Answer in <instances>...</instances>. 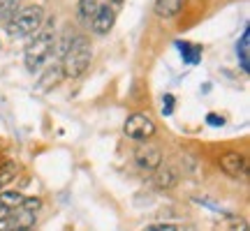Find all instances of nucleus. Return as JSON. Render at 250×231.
<instances>
[{
	"label": "nucleus",
	"mask_w": 250,
	"mask_h": 231,
	"mask_svg": "<svg viewBox=\"0 0 250 231\" xmlns=\"http://www.w3.org/2000/svg\"><path fill=\"white\" fill-rule=\"evenodd\" d=\"M90 58H93V46L83 35H77L65 49L61 60V72L67 79H79L83 72L88 70Z\"/></svg>",
	"instance_id": "nucleus-1"
},
{
	"label": "nucleus",
	"mask_w": 250,
	"mask_h": 231,
	"mask_svg": "<svg viewBox=\"0 0 250 231\" xmlns=\"http://www.w3.org/2000/svg\"><path fill=\"white\" fill-rule=\"evenodd\" d=\"M56 49V33L54 30H37L35 35L30 37V42L26 44V51H23V62H26L28 72H40L42 65L49 60V56L54 54Z\"/></svg>",
	"instance_id": "nucleus-2"
},
{
	"label": "nucleus",
	"mask_w": 250,
	"mask_h": 231,
	"mask_svg": "<svg viewBox=\"0 0 250 231\" xmlns=\"http://www.w3.org/2000/svg\"><path fill=\"white\" fill-rule=\"evenodd\" d=\"M42 23H44V9L40 5H28V7L19 9L17 14L5 23V28H7L9 37H28L35 35L42 28Z\"/></svg>",
	"instance_id": "nucleus-3"
},
{
	"label": "nucleus",
	"mask_w": 250,
	"mask_h": 231,
	"mask_svg": "<svg viewBox=\"0 0 250 231\" xmlns=\"http://www.w3.org/2000/svg\"><path fill=\"white\" fill-rule=\"evenodd\" d=\"M155 123H153V118H148V116L144 114H132L127 116V120H125L123 125V132L127 139H134V141H142L146 143L148 139H151L153 134H155Z\"/></svg>",
	"instance_id": "nucleus-4"
},
{
	"label": "nucleus",
	"mask_w": 250,
	"mask_h": 231,
	"mask_svg": "<svg viewBox=\"0 0 250 231\" xmlns=\"http://www.w3.org/2000/svg\"><path fill=\"white\" fill-rule=\"evenodd\" d=\"M218 167H220V171H225L229 178H246V173H248V160L236 151L223 153L220 160H218Z\"/></svg>",
	"instance_id": "nucleus-5"
},
{
	"label": "nucleus",
	"mask_w": 250,
	"mask_h": 231,
	"mask_svg": "<svg viewBox=\"0 0 250 231\" xmlns=\"http://www.w3.org/2000/svg\"><path fill=\"white\" fill-rule=\"evenodd\" d=\"M134 162L137 167L144 171H155L162 164V153L158 146L153 143H142L137 151H134Z\"/></svg>",
	"instance_id": "nucleus-6"
},
{
	"label": "nucleus",
	"mask_w": 250,
	"mask_h": 231,
	"mask_svg": "<svg viewBox=\"0 0 250 231\" xmlns=\"http://www.w3.org/2000/svg\"><path fill=\"white\" fill-rule=\"evenodd\" d=\"M114 23H116V12H114V7L109 2L107 5H100L95 9L93 19H90V28H93L95 35H107L109 30L114 28Z\"/></svg>",
	"instance_id": "nucleus-7"
},
{
	"label": "nucleus",
	"mask_w": 250,
	"mask_h": 231,
	"mask_svg": "<svg viewBox=\"0 0 250 231\" xmlns=\"http://www.w3.org/2000/svg\"><path fill=\"white\" fill-rule=\"evenodd\" d=\"M153 185L158 190H174L179 185V171L174 169L171 164H160L158 169L153 171Z\"/></svg>",
	"instance_id": "nucleus-8"
},
{
	"label": "nucleus",
	"mask_w": 250,
	"mask_h": 231,
	"mask_svg": "<svg viewBox=\"0 0 250 231\" xmlns=\"http://www.w3.org/2000/svg\"><path fill=\"white\" fill-rule=\"evenodd\" d=\"M183 2H186V0H155V2H153V9H155L158 17L171 19L183 9Z\"/></svg>",
	"instance_id": "nucleus-9"
},
{
	"label": "nucleus",
	"mask_w": 250,
	"mask_h": 231,
	"mask_svg": "<svg viewBox=\"0 0 250 231\" xmlns=\"http://www.w3.org/2000/svg\"><path fill=\"white\" fill-rule=\"evenodd\" d=\"M176 46H179L183 62H188V65H197V62L202 60V46L190 44V42H176Z\"/></svg>",
	"instance_id": "nucleus-10"
},
{
	"label": "nucleus",
	"mask_w": 250,
	"mask_h": 231,
	"mask_svg": "<svg viewBox=\"0 0 250 231\" xmlns=\"http://www.w3.org/2000/svg\"><path fill=\"white\" fill-rule=\"evenodd\" d=\"M248 51H250V33L248 28L243 30L241 39H239V44H236V56H239V62H241V70L248 74L250 72V62H248Z\"/></svg>",
	"instance_id": "nucleus-11"
},
{
	"label": "nucleus",
	"mask_w": 250,
	"mask_h": 231,
	"mask_svg": "<svg viewBox=\"0 0 250 231\" xmlns=\"http://www.w3.org/2000/svg\"><path fill=\"white\" fill-rule=\"evenodd\" d=\"M17 173H19L17 162H5V164L0 167V192H2V190H7L9 183H14Z\"/></svg>",
	"instance_id": "nucleus-12"
},
{
	"label": "nucleus",
	"mask_w": 250,
	"mask_h": 231,
	"mask_svg": "<svg viewBox=\"0 0 250 231\" xmlns=\"http://www.w3.org/2000/svg\"><path fill=\"white\" fill-rule=\"evenodd\" d=\"M21 204H23V196L19 192H14V190H2L0 192V206H5L9 211H17V208H21Z\"/></svg>",
	"instance_id": "nucleus-13"
},
{
	"label": "nucleus",
	"mask_w": 250,
	"mask_h": 231,
	"mask_svg": "<svg viewBox=\"0 0 250 231\" xmlns=\"http://www.w3.org/2000/svg\"><path fill=\"white\" fill-rule=\"evenodd\" d=\"M19 2H21V0H0V23H7L9 19L17 14Z\"/></svg>",
	"instance_id": "nucleus-14"
},
{
	"label": "nucleus",
	"mask_w": 250,
	"mask_h": 231,
	"mask_svg": "<svg viewBox=\"0 0 250 231\" xmlns=\"http://www.w3.org/2000/svg\"><path fill=\"white\" fill-rule=\"evenodd\" d=\"M61 79H62L61 67H54V70H49L44 77H42V81H40V88H42V90L54 88V86H58V83H61Z\"/></svg>",
	"instance_id": "nucleus-15"
},
{
	"label": "nucleus",
	"mask_w": 250,
	"mask_h": 231,
	"mask_svg": "<svg viewBox=\"0 0 250 231\" xmlns=\"http://www.w3.org/2000/svg\"><path fill=\"white\" fill-rule=\"evenodd\" d=\"M100 7L98 0H79V17L81 19H93V14H95V9Z\"/></svg>",
	"instance_id": "nucleus-16"
},
{
	"label": "nucleus",
	"mask_w": 250,
	"mask_h": 231,
	"mask_svg": "<svg viewBox=\"0 0 250 231\" xmlns=\"http://www.w3.org/2000/svg\"><path fill=\"white\" fill-rule=\"evenodd\" d=\"M162 116H171L174 114V95H169V93H167V95H165V97H162Z\"/></svg>",
	"instance_id": "nucleus-17"
},
{
	"label": "nucleus",
	"mask_w": 250,
	"mask_h": 231,
	"mask_svg": "<svg viewBox=\"0 0 250 231\" xmlns=\"http://www.w3.org/2000/svg\"><path fill=\"white\" fill-rule=\"evenodd\" d=\"M40 206H42V204H40V199H37V196H28V199H23L21 208H23V211H28V213H35Z\"/></svg>",
	"instance_id": "nucleus-18"
},
{
	"label": "nucleus",
	"mask_w": 250,
	"mask_h": 231,
	"mask_svg": "<svg viewBox=\"0 0 250 231\" xmlns=\"http://www.w3.org/2000/svg\"><path fill=\"white\" fill-rule=\"evenodd\" d=\"M142 231H179V227H176V224H169V222H160V224H148V227Z\"/></svg>",
	"instance_id": "nucleus-19"
},
{
	"label": "nucleus",
	"mask_w": 250,
	"mask_h": 231,
	"mask_svg": "<svg viewBox=\"0 0 250 231\" xmlns=\"http://www.w3.org/2000/svg\"><path fill=\"white\" fill-rule=\"evenodd\" d=\"M206 123L211 125V127H223L225 118H223V116H218V114H208V116H206Z\"/></svg>",
	"instance_id": "nucleus-20"
},
{
	"label": "nucleus",
	"mask_w": 250,
	"mask_h": 231,
	"mask_svg": "<svg viewBox=\"0 0 250 231\" xmlns=\"http://www.w3.org/2000/svg\"><path fill=\"white\" fill-rule=\"evenodd\" d=\"M9 215H12V211H9V208H5V206H0V220H7Z\"/></svg>",
	"instance_id": "nucleus-21"
},
{
	"label": "nucleus",
	"mask_w": 250,
	"mask_h": 231,
	"mask_svg": "<svg viewBox=\"0 0 250 231\" xmlns=\"http://www.w3.org/2000/svg\"><path fill=\"white\" fill-rule=\"evenodd\" d=\"M9 231H33V227H12Z\"/></svg>",
	"instance_id": "nucleus-22"
},
{
	"label": "nucleus",
	"mask_w": 250,
	"mask_h": 231,
	"mask_svg": "<svg viewBox=\"0 0 250 231\" xmlns=\"http://www.w3.org/2000/svg\"><path fill=\"white\" fill-rule=\"evenodd\" d=\"M234 231H248V222H241V224H239V227H236Z\"/></svg>",
	"instance_id": "nucleus-23"
},
{
	"label": "nucleus",
	"mask_w": 250,
	"mask_h": 231,
	"mask_svg": "<svg viewBox=\"0 0 250 231\" xmlns=\"http://www.w3.org/2000/svg\"><path fill=\"white\" fill-rule=\"evenodd\" d=\"M109 2H111V5H121L123 0H109Z\"/></svg>",
	"instance_id": "nucleus-24"
}]
</instances>
